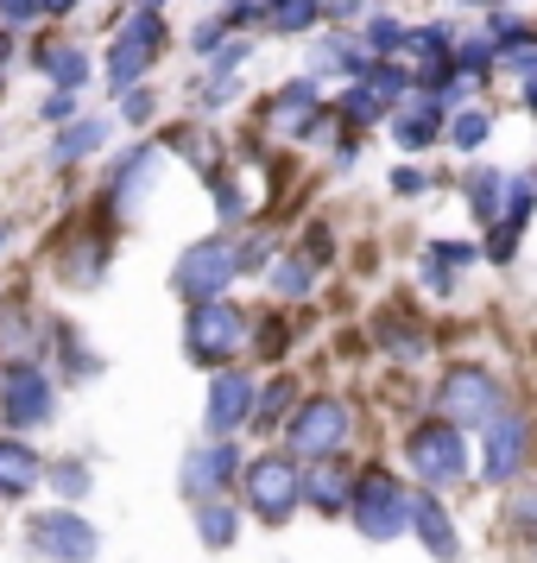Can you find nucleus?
Segmentation results:
<instances>
[{"label": "nucleus", "instance_id": "obj_43", "mask_svg": "<svg viewBox=\"0 0 537 563\" xmlns=\"http://www.w3.org/2000/svg\"><path fill=\"white\" fill-rule=\"evenodd\" d=\"M259 7H279V0H259Z\"/></svg>", "mask_w": 537, "mask_h": 563}, {"label": "nucleus", "instance_id": "obj_30", "mask_svg": "<svg viewBox=\"0 0 537 563\" xmlns=\"http://www.w3.org/2000/svg\"><path fill=\"white\" fill-rule=\"evenodd\" d=\"M52 487L64 494V500H77V494H89V468H82V462H57V468H52Z\"/></svg>", "mask_w": 537, "mask_h": 563}, {"label": "nucleus", "instance_id": "obj_42", "mask_svg": "<svg viewBox=\"0 0 537 563\" xmlns=\"http://www.w3.org/2000/svg\"><path fill=\"white\" fill-rule=\"evenodd\" d=\"M7 52H13V38H7V32H0V64H7Z\"/></svg>", "mask_w": 537, "mask_h": 563}, {"label": "nucleus", "instance_id": "obj_18", "mask_svg": "<svg viewBox=\"0 0 537 563\" xmlns=\"http://www.w3.org/2000/svg\"><path fill=\"white\" fill-rule=\"evenodd\" d=\"M304 494H310V500H316L323 512L348 507V494H355V475H348V462H342V456H316V462H310V475H304Z\"/></svg>", "mask_w": 537, "mask_h": 563}, {"label": "nucleus", "instance_id": "obj_28", "mask_svg": "<svg viewBox=\"0 0 537 563\" xmlns=\"http://www.w3.org/2000/svg\"><path fill=\"white\" fill-rule=\"evenodd\" d=\"M443 133H449V146H461V153H474V146L486 140V114H481V108H461V114H456V121H449Z\"/></svg>", "mask_w": 537, "mask_h": 563}, {"label": "nucleus", "instance_id": "obj_17", "mask_svg": "<svg viewBox=\"0 0 537 563\" xmlns=\"http://www.w3.org/2000/svg\"><path fill=\"white\" fill-rule=\"evenodd\" d=\"M411 526H417V538L430 544V558H456L461 544H456V526H449V512H443V500L436 494H411Z\"/></svg>", "mask_w": 537, "mask_h": 563}, {"label": "nucleus", "instance_id": "obj_9", "mask_svg": "<svg viewBox=\"0 0 537 563\" xmlns=\"http://www.w3.org/2000/svg\"><path fill=\"white\" fill-rule=\"evenodd\" d=\"M0 411H7V424H45L57 411V393H52V380L32 367V361H13L7 374H0Z\"/></svg>", "mask_w": 537, "mask_h": 563}, {"label": "nucleus", "instance_id": "obj_10", "mask_svg": "<svg viewBox=\"0 0 537 563\" xmlns=\"http://www.w3.org/2000/svg\"><path fill=\"white\" fill-rule=\"evenodd\" d=\"M228 279H234V247H228V241H197V247L178 260V291L190 298V305L222 298Z\"/></svg>", "mask_w": 537, "mask_h": 563}, {"label": "nucleus", "instance_id": "obj_39", "mask_svg": "<svg viewBox=\"0 0 537 563\" xmlns=\"http://www.w3.org/2000/svg\"><path fill=\"white\" fill-rule=\"evenodd\" d=\"M215 209H222V216H240V190H234L228 178L215 184Z\"/></svg>", "mask_w": 537, "mask_h": 563}, {"label": "nucleus", "instance_id": "obj_23", "mask_svg": "<svg viewBox=\"0 0 537 563\" xmlns=\"http://www.w3.org/2000/svg\"><path fill=\"white\" fill-rule=\"evenodd\" d=\"M266 13H272V32H284V38H298L304 26H316L323 0H279V7H266Z\"/></svg>", "mask_w": 537, "mask_h": 563}, {"label": "nucleus", "instance_id": "obj_34", "mask_svg": "<svg viewBox=\"0 0 537 563\" xmlns=\"http://www.w3.org/2000/svg\"><path fill=\"white\" fill-rule=\"evenodd\" d=\"M291 406V380H279V386H266V399H259V411H254V424H272L279 411Z\"/></svg>", "mask_w": 537, "mask_h": 563}, {"label": "nucleus", "instance_id": "obj_7", "mask_svg": "<svg viewBox=\"0 0 537 563\" xmlns=\"http://www.w3.org/2000/svg\"><path fill=\"white\" fill-rule=\"evenodd\" d=\"M158 45H165V20H158V7H139V20L121 32V45L108 52V82L114 89H133V82L153 70Z\"/></svg>", "mask_w": 537, "mask_h": 563}, {"label": "nucleus", "instance_id": "obj_35", "mask_svg": "<svg viewBox=\"0 0 537 563\" xmlns=\"http://www.w3.org/2000/svg\"><path fill=\"white\" fill-rule=\"evenodd\" d=\"M38 13H45V0H0V20H7V26H26Z\"/></svg>", "mask_w": 537, "mask_h": 563}, {"label": "nucleus", "instance_id": "obj_44", "mask_svg": "<svg viewBox=\"0 0 537 563\" xmlns=\"http://www.w3.org/2000/svg\"><path fill=\"white\" fill-rule=\"evenodd\" d=\"M486 7H500V0H486Z\"/></svg>", "mask_w": 537, "mask_h": 563}, {"label": "nucleus", "instance_id": "obj_19", "mask_svg": "<svg viewBox=\"0 0 537 563\" xmlns=\"http://www.w3.org/2000/svg\"><path fill=\"white\" fill-rule=\"evenodd\" d=\"M108 121H70V128L57 133V146H52V165H70V158H89V153H102L108 146Z\"/></svg>", "mask_w": 537, "mask_h": 563}, {"label": "nucleus", "instance_id": "obj_26", "mask_svg": "<svg viewBox=\"0 0 537 563\" xmlns=\"http://www.w3.org/2000/svg\"><path fill=\"white\" fill-rule=\"evenodd\" d=\"M310 285H316V260H304V254H291L279 273H272V291H284V298H304Z\"/></svg>", "mask_w": 537, "mask_h": 563}, {"label": "nucleus", "instance_id": "obj_4", "mask_svg": "<svg viewBox=\"0 0 537 563\" xmlns=\"http://www.w3.org/2000/svg\"><path fill=\"white\" fill-rule=\"evenodd\" d=\"M348 431H355V411L342 406V399H310V406L291 411V450H298L304 462L342 456Z\"/></svg>", "mask_w": 537, "mask_h": 563}, {"label": "nucleus", "instance_id": "obj_8", "mask_svg": "<svg viewBox=\"0 0 537 563\" xmlns=\"http://www.w3.org/2000/svg\"><path fill=\"white\" fill-rule=\"evenodd\" d=\"M26 538H32V551L52 563H82V558H96V544H102L82 512H38L26 526Z\"/></svg>", "mask_w": 537, "mask_h": 563}, {"label": "nucleus", "instance_id": "obj_6", "mask_svg": "<svg viewBox=\"0 0 537 563\" xmlns=\"http://www.w3.org/2000/svg\"><path fill=\"white\" fill-rule=\"evenodd\" d=\"M405 456L424 482H461L468 475V443H461V424H424V431L405 437Z\"/></svg>", "mask_w": 537, "mask_h": 563}, {"label": "nucleus", "instance_id": "obj_13", "mask_svg": "<svg viewBox=\"0 0 537 563\" xmlns=\"http://www.w3.org/2000/svg\"><path fill=\"white\" fill-rule=\"evenodd\" d=\"M392 140H399L405 153H424V146H436V140H443V102H436L430 89L399 102V114H392Z\"/></svg>", "mask_w": 537, "mask_h": 563}, {"label": "nucleus", "instance_id": "obj_11", "mask_svg": "<svg viewBox=\"0 0 537 563\" xmlns=\"http://www.w3.org/2000/svg\"><path fill=\"white\" fill-rule=\"evenodd\" d=\"M525 443H532V437H525V418H518V411H500V418L486 424V462H481L486 482L493 487L512 482V475L525 468Z\"/></svg>", "mask_w": 537, "mask_h": 563}, {"label": "nucleus", "instance_id": "obj_33", "mask_svg": "<svg viewBox=\"0 0 537 563\" xmlns=\"http://www.w3.org/2000/svg\"><path fill=\"white\" fill-rule=\"evenodd\" d=\"M342 108H348V121H380V96H373V89H367V82H360V89H348V102H342Z\"/></svg>", "mask_w": 537, "mask_h": 563}, {"label": "nucleus", "instance_id": "obj_40", "mask_svg": "<svg viewBox=\"0 0 537 563\" xmlns=\"http://www.w3.org/2000/svg\"><path fill=\"white\" fill-rule=\"evenodd\" d=\"M323 13H329V20H355L360 0H323Z\"/></svg>", "mask_w": 537, "mask_h": 563}, {"label": "nucleus", "instance_id": "obj_21", "mask_svg": "<svg viewBox=\"0 0 537 563\" xmlns=\"http://www.w3.org/2000/svg\"><path fill=\"white\" fill-rule=\"evenodd\" d=\"M234 532H240V519L228 507H215V500H197V538H203L209 551H228Z\"/></svg>", "mask_w": 537, "mask_h": 563}, {"label": "nucleus", "instance_id": "obj_2", "mask_svg": "<svg viewBox=\"0 0 537 563\" xmlns=\"http://www.w3.org/2000/svg\"><path fill=\"white\" fill-rule=\"evenodd\" d=\"M183 342H190V361L222 367V361H234L240 349H247V317H240L234 305H222V298H203V305L190 310Z\"/></svg>", "mask_w": 537, "mask_h": 563}, {"label": "nucleus", "instance_id": "obj_27", "mask_svg": "<svg viewBox=\"0 0 537 563\" xmlns=\"http://www.w3.org/2000/svg\"><path fill=\"white\" fill-rule=\"evenodd\" d=\"M486 38H493V52H532V26L525 20H512V13H493V26H486Z\"/></svg>", "mask_w": 537, "mask_h": 563}, {"label": "nucleus", "instance_id": "obj_20", "mask_svg": "<svg viewBox=\"0 0 537 563\" xmlns=\"http://www.w3.org/2000/svg\"><path fill=\"white\" fill-rule=\"evenodd\" d=\"M153 172H158V153H153V146H146V153H133L127 165L114 172V184H108V190H114L108 203H114V209H133V203H139V190H146V178H153Z\"/></svg>", "mask_w": 537, "mask_h": 563}, {"label": "nucleus", "instance_id": "obj_24", "mask_svg": "<svg viewBox=\"0 0 537 563\" xmlns=\"http://www.w3.org/2000/svg\"><path fill=\"white\" fill-rule=\"evenodd\" d=\"M468 260H474V247H461V241H436L430 247V285L436 291H449V279H456Z\"/></svg>", "mask_w": 537, "mask_h": 563}, {"label": "nucleus", "instance_id": "obj_37", "mask_svg": "<svg viewBox=\"0 0 537 563\" xmlns=\"http://www.w3.org/2000/svg\"><path fill=\"white\" fill-rule=\"evenodd\" d=\"M38 114H45V121H70V114H77V96H70V89H57V96H45Z\"/></svg>", "mask_w": 537, "mask_h": 563}, {"label": "nucleus", "instance_id": "obj_25", "mask_svg": "<svg viewBox=\"0 0 537 563\" xmlns=\"http://www.w3.org/2000/svg\"><path fill=\"white\" fill-rule=\"evenodd\" d=\"M500 190H506L500 172H474V178H468V209H474L481 222H493V216H500Z\"/></svg>", "mask_w": 537, "mask_h": 563}, {"label": "nucleus", "instance_id": "obj_32", "mask_svg": "<svg viewBox=\"0 0 537 563\" xmlns=\"http://www.w3.org/2000/svg\"><path fill=\"white\" fill-rule=\"evenodd\" d=\"M456 64H461V77H481L486 64H493V38H468Z\"/></svg>", "mask_w": 537, "mask_h": 563}, {"label": "nucleus", "instance_id": "obj_5", "mask_svg": "<svg viewBox=\"0 0 537 563\" xmlns=\"http://www.w3.org/2000/svg\"><path fill=\"white\" fill-rule=\"evenodd\" d=\"M436 406H443L449 424H493L506 411V393H500V380L486 367H456L443 380V393H436Z\"/></svg>", "mask_w": 537, "mask_h": 563}, {"label": "nucleus", "instance_id": "obj_3", "mask_svg": "<svg viewBox=\"0 0 537 563\" xmlns=\"http://www.w3.org/2000/svg\"><path fill=\"white\" fill-rule=\"evenodd\" d=\"M240 487H247V507H254L266 526H279V519H291V507H298L304 475H298V462L291 456H259V462H247Z\"/></svg>", "mask_w": 537, "mask_h": 563}, {"label": "nucleus", "instance_id": "obj_12", "mask_svg": "<svg viewBox=\"0 0 537 563\" xmlns=\"http://www.w3.org/2000/svg\"><path fill=\"white\" fill-rule=\"evenodd\" d=\"M234 468H240L234 443H203V450L183 456V494H190V500H215V494L228 487Z\"/></svg>", "mask_w": 537, "mask_h": 563}, {"label": "nucleus", "instance_id": "obj_31", "mask_svg": "<svg viewBox=\"0 0 537 563\" xmlns=\"http://www.w3.org/2000/svg\"><path fill=\"white\" fill-rule=\"evenodd\" d=\"M121 114H127L133 128H146V121L158 114V96H153V89H139V82H133V89H127V102H121Z\"/></svg>", "mask_w": 537, "mask_h": 563}, {"label": "nucleus", "instance_id": "obj_38", "mask_svg": "<svg viewBox=\"0 0 537 563\" xmlns=\"http://www.w3.org/2000/svg\"><path fill=\"white\" fill-rule=\"evenodd\" d=\"M392 190H399V197H417V190H424V172H405V165H399V172H392Z\"/></svg>", "mask_w": 537, "mask_h": 563}, {"label": "nucleus", "instance_id": "obj_16", "mask_svg": "<svg viewBox=\"0 0 537 563\" xmlns=\"http://www.w3.org/2000/svg\"><path fill=\"white\" fill-rule=\"evenodd\" d=\"M240 418H254V380L247 374H222L209 386V431H234Z\"/></svg>", "mask_w": 537, "mask_h": 563}, {"label": "nucleus", "instance_id": "obj_15", "mask_svg": "<svg viewBox=\"0 0 537 563\" xmlns=\"http://www.w3.org/2000/svg\"><path fill=\"white\" fill-rule=\"evenodd\" d=\"M310 114H316V82H284L279 96H272V108H266V121H272V133H284V140H304Z\"/></svg>", "mask_w": 537, "mask_h": 563}, {"label": "nucleus", "instance_id": "obj_29", "mask_svg": "<svg viewBox=\"0 0 537 563\" xmlns=\"http://www.w3.org/2000/svg\"><path fill=\"white\" fill-rule=\"evenodd\" d=\"M367 52H380V57L405 52V26H399V20H373V26H367Z\"/></svg>", "mask_w": 537, "mask_h": 563}, {"label": "nucleus", "instance_id": "obj_41", "mask_svg": "<svg viewBox=\"0 0 537 563\" xmlns=\"http://www.w3.org/2000/svg\"><path fill=\"white\" fill-rule=\"evenodd\" d=\"M70 7H77V0H45V13H70Z\"/></svg>", "mask_w": 537, "mask_h": 563}, {"label": "nucleus", "instance_id": "obj_36", "mask_svg": "<svg viewBox=\"0 0 537 563\" xmlns=\"http://www.w3.org/2000/svg\"><path fill=\"white\" fill-rule=\"evenodd\" d=\"M190 52L215 57V52H222V26H215V20H209V26H197V32H190Z\"/></svg>", "mask_w": 537, "mask_h": 563}, {"label": "nucleus", "instance_id": "obj_22", "mask_svg": "<svg viewBox=\"0 0 537 563\" xmlns=\"http://www.w3.org/2000/svg\"><path fill=\"white\" fill-rule=\"evenodd\" d=\"M38 64H45V77H52L57 89H82V82H89V57H82L77 45H57V52H45Z\"/></svg>", "mask_w": 537, "mask_h": 563}, {"label": "nucleus", "instance_id": "obj_14", "mask_svg": "<svg viewBox=\"0 0 537 563\" xmlns=\"http://www.w3.org/2000/svg\"><path fill=\"white\" fill-rule=\"evenodd\" d=\"M45 475V462L32 456V443L20 437H0V500H26L32 487Z\"/></svg>", "mask_w": 537, "mask_h": 563}, {"label": "nucleus", "instance_id": "obj_1", "mask_svg": "<svg viewBox=\"0 0 537 563\" xmlns=\"http://www.w3.org/2000/svg\"><path fill=\"white\" fill-rule=\"evenodd\" d=\"M348 512H355V532H360V538H373V544H392V538L411 526V494L392 482V475H367V482L355 487Z\"/></svg>", "mask_w": 537, "mask_h": 563}]
</instances>
